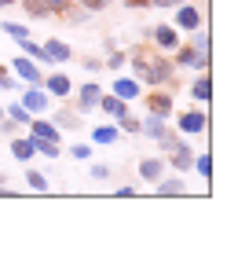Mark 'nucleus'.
<instances>
[{
	"label": "nucleus",
	"mask_w": 238,
	"mask_h": 257,
	"mask_svg": "<svg viewBox=\"0 0 238 257\" xmlns=\"http://www.w3.org/2000/svg\"><path fill=\"white\" fill-rule=\"evenodd\" d=\"M172 166H176V169H190V166H194V155H190L183 144L172 147Z\"/></svg>",
	"instance_id": "obj_11"
},
{
	"label": "nucleus",
	"mask_w": 238,
	"mask_h": 257,
	"mask_svg": "<svg viewBox=\"0 0 238 257\" xmlns=\"http://www.w3.org/2000/svg\"><path fill=\"white\" fill-rule=\"evenodd\" d=\"M26 180H30V188H37V191H48V180H44V173L30 169V173H26Z\"/></svg>",
	"instance_id": "obj_21"
},
{
	"label": "nucleus",
	"mask_w": 238,
	"mask_h": 257,
	"mask_svg": "<svg viewBox=\"0 0 238 257\" xmlns=\"http://www.w3.org/2000/svg\"><path fill=\"white\" fill-rule=\"evenodd\" d=\"M92 177L95 180H106V177H110V169H106V166H92Z\"/></svg>",
	"instance_id": "obj_32"
},
{
	"label": "nucleus",
	"mask_w": 238,
	"mask_h": 257,
	"mask_svg": "<svg viewBox=\"0 0 238 257\" xmlns=\"http://www.w3.org/2000/svg\"><path fill=\"white\" fill-rule=\"evenodd\" d=\"M41 48H44L48 63H66L70 59V44L66 41H48V44H41Z\"/></svg>",
	"instance_id": "obj_3"
},
{
	"label": "nucleus",
	"mask_w": 238,
	"mask_h": 257,
	"mask_svg": "<svg viewBox=\"0 0 238 257\" xmlns=\"http://www.w3.org/2000/svg\"><path fill=\"white\" fill-rule=\"evenodd\" d=\"M15 74H19L22 81H33V85L41 81V70H37V63H33V59H15Z\"/></svg>",
	"instance_id": "obj_5"
},
{
	"label": "nucleus",
	"mask_w": 238,
	"mask_h": 257,
	"mask_svg": "<svg viewBox=\"0 0 238 257\" xmlns=\"http://www.w3.org/2000/svg\"><path fill=\"white\" fill-rule=\"evenodd\" d=\"M22 4H26V11H30L33 19H41V15H48V4H44V0H22Z\"/></svg>",
	"instance_id": "obj_20"
},
{
	"label": "nucleus",
	"mask_w": 238,
	"mask_h": 257,
	"mask_svg": "<svg viewBox=\"0 0 238 257\" xmlns=\"http://www.w3.org/2000/svg\"><path fill=\"white\" fill-rule=\"evenodd\" d=\"M99 103H103L106 114H114V118H121V114H125V99H117V96H99Z\"/></svg>",
	"instance_id": "obj_13"
},
{
	"label": "nucleus",
	"mask_w": 238,
	"mask_h": 257,
	"mask_svg": "<svg viewBox=\"0 0 238 257\" xmlns=\"http://www.w3.org/2000/svg\"><path fill=\"white\" fill-rule=\"evenodd\" d=\"M198 173H201V177H212V162H209V155L198 158Z\"/></svg>",
	"instance_id": "obj_28"
},
{
	"label": "nucleus",
	"mask_w": 238,
	"mask_h": 257,
	"mask_svg": "<svg viewBox=\"0 0 238 257\" xmlns=\"http://www.w3.org/2000/svg\"><path fill=\"white\" fill-rule=\"evenodd\" d=\"M22 52L33 55V59H44V48H41V44H33V41H26V37H22Z\"/></svg>",
	"instance_id": "obj_24"
},
{
	"label": "nucleus",
	"mask_w": 238,
	"mask_h": 257,
	"mask_svg": "<svg viewBox=\"0 0 238 257\" xmlns=\"http://www.w3.org/2000/svg\"><path fill=\"white\" fill-rule=\"evenodd\" d=\"M139 169H143V180H161V173H165V166H161L158 158H147Z\"/></svg>",
	"instance_id": "obj_12"
},
{
	"label": "nucleus",
	"mask_w": 238,
	"mask_h": 257,
	"mask_svg": "<svg viewBox=\"0 0 238 257\" xmlns=\"http://www.w3.org/2000/svg\"><path fill=\"white\" fill-rule=\"evenodd\" d=\"M147 107H150V114H158V118H165V114L172 110V99L165 96V92H154V96L147 99Z\"/></svg>",
	"instance_id": "obj_6"
},
{
	"label": "nucleus",
	"mask_w": 238,
	"mask_h": 257,
	"mask_svg": "<svg viewBox=\"0 0 238 257\" xmlns=\"http://www.w3.org/2000/svg\"><path fill=\"white\" fill-rule=\"evenodd\" d=\"M180 63H183V66H205V63H209V52H194V48H183V52H180Z\"/></svg>",
	"instance_id": "obj_9"
},
{
	"label": "nucleus",
	"mask_w": 238,
	"mask_h": 257,
	"mask_svg": "<svg viewBox=\"0 0 238 257\" xmlns=\"http://www.w3.org/2000/svg\"><path fill=\"white\" fill-rule=\"evenodd\" d=\"M154 37H158L161 48H176V30L172 26H158V30H154Z\"/></svg>",
	"instance_id": "obj_16"
},
{
	"label": "nucleus",
	"mask_w": 238,
	"mask_h": 257,
	"mask_svg": "<svg viewBox=\"0 0 238 257\" xmlns=\"http://www.w3.org/2000/svg\"><path fill=\"white\" fill-rule=\"evenodd\" d=\"M4 33H8V37H26V26H19V22H4Z\"/></svg>",
	"instance_id": "obj_26"
},
{
	"label": "nucleus",
	"mask_w": 238,
	"mask_h": 257,
	"mask_svg": "<svg viewBox=\"0 0 238 257\" xmlns=\"http://www.w3.org/2000/svg\"><path fill=\"white\" fill-rule=\"evenodd\" d=\"M180 128H183V133H201V128H205V114H198V110L183 114V118H180Z\"/></svg>",
	"instance_id": "obj_8"
},
{
	"label": "nucleus",
	"mask_w": 238,
	"mask_h": 257,
	"mask_svg": "<svg viewBox=\"0 0 238 257\" xmlns=\"http://www.w3.org/2000/svg\"><path fill=\"white\" fill-rule=\"evenodd\" d=\"M81 4H85L88 11H99V8H106V4H110V0H81Z\"/></svg>",
	"instance_id": "obj_31"
},
{
	"label": "nucleus",
	"mask_w": 238,
	"mask_h": 257,
	"mask_svg": "<svg viewBox=\"0 0 238 257\" xmlns=\"http://www.w3.org/2000/svg\"><path fill=\"white\" fill-rule=\"evenodd\" d=\"M158 191L161 195H183V180H165V184H158Z\"/></svg>",
	"instance_id": "obj_22"
},
{
	"label": "nucleus",
	"mask_w": 238,
	"mask_h": 257,
	"mask_svg": "<svg viewBox=\"0 0 238 257\" xmlns=\"http://www.w3.org/2000/svg\"><path fill=\"white\" fill-rule=\"evenodd\" d=\"M99 103V85H85L81 88V107H95Z\"/></svg>",
	"instance_id": "obj_18"
},
{
	"label": "nucleus",
	"mask_w": 238,
	"mask_h": 257,
	"mask_svg": "<svg viewBox=\"0 0 238 257\" xmlns=\"http://www.w3.org/2000/svg\"><path fill=\"white\" fill-rule=\"evenodd\" d=\"M55 125H63V128H70V125H74V118H70L66 110H59V114H55Z\"/></svg>",
	"instance_id": "obj_30"
},
{
	"label": "nucleus",
	"mask_w": 238,
	"mask_h": 257,
	"mask_svg": "<svg viewBox=\"0 0 238 257\" xmlns=\"http://www.w3.org/2000/svg\"><path fill=\"white\" fill-rule=\"evenodd\" d=\"M0 74H4V70H0Z\"/></svg>",
	"instance_id": "obj_38"
},
{
	"label": "nucleus",
	"mask_w": 238,
	"mask_h": 257,
	"mask_svg": "<svg viewBox=\"0 0 238 257\" xmlns=\"http://www.w3.org/2000/svg\"><path fill=\"white\" fill-rule=\"evenodd\" d=\"M8 4H15V0H0V8H8Z\"/></svg>",
	"instance_id": "obj_36"
},
{
	"label": "nucleus",
	"mask_w": 238,
	"mask_h": 257,
	"mask_svg": "<svg viewBox=\"0 0 238 257\" xmlns=\"http://www.w3.org/2000/svg\"><path fill=\"white\" fill-rule=\"evenodd\" d=\"M176 26H183V30H198L201 26V15L194 8H183L180 4V11H176Z\"/></svg>",
	"instance_id": "obj_4"
},
{
	"label": "nucleus",
	"mask_w": 238,
	"mask_h": 257,
	"mask_svg": "<svg viewBox=\"0 0 238 257\" xmlns=\"http://www.w3.org/2000/svg\"><path fill=\"white\" fill-rule=\"evenodd\" d=\"M114 96L117 99H132V96H139V85L132 77H121V81H114Z\"/></svg>",
	"instance_id": "obj_7"
},
{
	"label": "nucleus",
	"mask_w": 238,
	"mask_h": 257,
	"mask_svg": "<svg viewBox=\"0 0 238 257\" xmlns=\"http://www.w3.org/2000/svg\"><path fill=\"white\" fill-rule=\"evenodd\" d=\"M150 0H128V8H147Z\"/></svg>",
	"instance_id": "obj_35"
},
{
	"label": "nucleus",
	"mask_w": 238,
	"mask_h": 257,
	"mask_svg": "<svg viewBox=\"0 0 238 257\" xmlns=\"http://www.w3.org/2000/svg\"><path fill=\"white\" fill-rule=\"evenodd\" d=\"M136 70L143 74V81H150V85H161V81H169V77H172V66L165 63V59L147 63V55H143V52H136Z\"/></svg>",
	"instance_id": "obj_1"
},
{
	"label": "nucleus",
	"mask_w": 238,
	"mask_h": 257,
	"mask_svg": "<svg viewBox=\"0 0 238 257\" xmlns=\"http://www.w3.org/2000/svg\"><path fill=\"white\" fill-rule=\"evenodd\" d=\"M0 184H4V173H0Z\"/></svg>",
	"instance_id": "obj_37"
},
{
	"label": "nucleus",
	"mask_w": 238,
	"mask_h": 257,
	"mask_svg": "<svg viewBox=\"0 0 238 257\" xmlns=\"http://www.w3.org/2000/svg\"><path fill=\"white\" fill-rule=\"evenodd\" d=\"M11 155H15L19 162H26L33 155V140H15V144H11Z\"/></svg>",
	"instance_id": "obj_17"
},
{
	"label": "nucleus",
	"mask_w": 238,
	"mask_h": 257,
	"mask_svg": "<svg viewBox=\"0 0 238 257\" xmlns=\"http://www.w3.org/2000/svg\"><path fill=\"white\" fill-rule=\"evenodd\" d=\"M8 114H11L15 121H30V110L22 107V103H11V107H8Z\"/></svg>",
	"instance_id": "obj_25"
},
{
	"label": "nucleus",
	"mask_w": 238,
	"mask_h": 257,
	"mask_svg": "<svg viewBox=\"0 0 238 257\" xmlns=\"http://www.w3.org/2000/svg\"><path fill=\"white\" fill-rule=\"evenodd\" d=\"M22 107H26V110H44V107H48V96L33 88V92H26V96H22Z\"/></svg>",
	"instance_id": "obj_10"
},
{
	"label": "nucleus",
	"mask_w": 238,
	"mask_h": 257,
	"mask_svg": "<svg viewBox=\"0 0 238 257\" xmlns=\"http://www.w3.org/2000/svg\"><path fill=\"white\" fill-rule=\"evenodd\" d=\"M88 155H92V147H85V144L74 147V158H88Z\"/></svg>",
	"instance_id": "obj_34"
},
{
	"label": "nucleus",
	"mask_w": 238,
	"mask_h": 257,
	"mask_svg": "<svg viewBox=\"0 0 238 257\" xmlns=\"http://www.w3.org/2000/svg\"><path fill=\"white\" fill-rule=\"evenodd\" d=\"M209 85H212L209 77H198V81H194V88H190V92H194L198 99H209V96H212V88H209Z\"/></svg>",
	"instance_id": "obj_19"
},
{
	"label": "nucleus",
	"mask_w": 238,
	"mask_h": 257,
	"mask_svg": "<svg viewBox=\"0 0 238 257\" xmlns=\"http://www.w3.org/2000/svg\"><path fill=\"white\" fill-rule=\"evenodd\" d=\"M30 128H33V136H30L33 144H59V128H55V125H48V121H33Z\"/></svg>",
	"instance_id": "obj_2"
},
{
	"label": "nucleus",
	"mask_w": 238,
	"mask_h": 257,
	"mask_svg": "<svg viewBox=\"0 0 238 257\" xmlns=\"http://www.w3.org/2000/svg\"><path fill=\"white\" fill-rule=\"evenodd\" d=\"M150 4H154V8H180L183 0H150Z\"/></svg>",
	"instance_id": "obj_33"
},
{
	"label": "nucleus",
	"mask_w": 238,
	"mask_h": 257,
	"mask_svg": "<svg viewBox=\"0 0 238 257\" xmlns=\"http://www.w3.org/2000/svg\"><path fill=\"white\" fill-rule=\"evenodd\" d=\"M48 92H52V96H66L70 92V77H63V74L48 77Z\"/></svg>",
	"instance_id": "obj_15"
},
{
	"label": "nucleus",
	"mask_w": 238,
	"mask_h": 257,
	"mask_svg": "<svg viewBox=\"0 0 238 257\" xmlns=\"http://www.w3.org/2000/svg\"><path fill=\"white\" fill-rule=\"evenodd\" d=\"M92 140H95V144H114V140H117V128L114 125H99V128H95V133H92Z\"/></svg>",
	"instance_id": "obj_14"
},
{
	"label": "nucleus",
	"mask_w": 238,
	"mask_h": 257,
	"mask_svg": "<svg viewBox=\"0 0 238 257\" xmlns=\"http://www.w3.org/2000/svg\"><path fill=\"white\" fill-rule=\"evenodd\" d=\"M139 128H147L150 136H161V133H165V121L158 118V114H150V121H147V125H139Z\"/></svg>",
	"instance_id": "obj_23"
},
{
	"label": "nucleus",
	"mask_w": 238,
	"mask_h": 257,
	"mask_svg": "<svg viewBox=\"0 0 238 257\" xmlns=\"http://www.w3.org/2000/svg\"><path fill=\"white\" fill-rule=\"evenodd\" d=\"M44 4H48V11H66L70 0H44Z\"/></svg>",
	"instance_id": "obj_29"
},
{
	"label": "nucleus",
	"mask_w": 238,
	"mask_h": 257,
	"mask_svg": "<svg viewBox=\"0 0 238 257\" xmlns=\"http://www.w3.org/2000/svg\"><path fill=\"white\" fill-rule=\"evenodd\" d=\"M117 133H139V121L128 118V114H121V128H117Z\"/></svg>",
	"instance_id": "obj_27"
}]
</instances>
